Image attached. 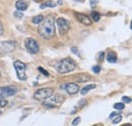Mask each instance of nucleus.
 I'll return each mask as SVG.
<instances>
[{
  "label": "nucleus",
  "instance_id": "1",
  "mask_svg": "<svg viewBox=\"0 0 132 126\" xmlns=\"http://www.w3.org/2000/svg\"><path fill=\"white\" fill-rule=\"evenodd\" d=\"M38 33L42 38L46 39V40H50V39L54 38V36H55L54 16L48 15V16H46V18L44 17V19L40 23V26L38 28Z\"/></svg>",
  "mask_w": 132,
  "mask_h": 126
},
{
  "label": "nucleus",
  "instance_id": "20",
  "mask_svg": "<svg viewBox=\"0 0 132 126\" xmlns=\"http://www.w3.org/2000/svg\"><path fill=\"white\" fill-rule=\"evenodd\" d=\"M114 117H115V118L112 117V119H113V123H114V124H117V123H119L121 120H122V116H121V115H120L119 113H118L117 115H115Z\"/></svg>",
  "mask_w": 132,
  "mask_h": 126
},
{
  "label": "nucleus",
  "instance_id": "16",
  "mask_svg": "<svg viewBox=\"0 0 132 126\" xmlns=\"http://www.w3.org/2000/svg\"><path fill=\"white\" fill-rule=\"evenodd\" d=\"M91 17L93 19V22L98 23L99 20H100V18H101V15H100V13L97 12V11H92L91 12Z\"/></svg>",
  "mask_w": 132,
  "mask_h": 126
},
{
  "label": "nucleus",
  "instance_id": "23",
  "mask_svg": "<svg viewBox=\"0 0 132 126\" xmlns=\"http://www.w3.org/2000/svg\"><path fill=\"white\" fill-rule=\"evenodd\" d=\"M93 71L95 72V73H99L101 71V66L100 65H96V66H94L93 67Z\"/></svg>",
  "mask_w": 132,
  "mask_h": 126
},
{
  "label": "nucleus",
  "instance_id": "10",
  "mask_svg": "<svg viewBox=\"0 0 132 126\" xmlns=\"http://www.w3.org/2000/svg\"><path fill=\"white\" fill-rule=\"evenodd\" d=\"M64 89L66 90V92H67L68 94H77L78 91H79L78 86L76 85V83H73V82H70V83L65 85Z\"/></svg>",
  "mask_w": 132,
  "mask_h": 126
},
{
  "label": "nucleus",
  "instance_id": "2",
  "mask_svg": "<svg viewBox=\"0 0 132 126\" xmlns=\"http://www.w3.org/2000/svg\"><path fill=\"white\" fill-rule=\"evenodd\" d=\"M75 67H76V63L71 58H64L55 65L57 72L60 73V74H65V73L71 72L75 69Z\"/></svg>",
  "mask_w": 132,
  "mask_h": 126
},
{
  "label": "nucleus",
  "instance_id": "6",
  "mask_svg": "<svg viewBox=\"0 0 132 126\" xmlns=\"http://www.w3.org/2000/svg\"><path fill=\"white\" fill-rule=\"evenodd\" d=\"M25 46H26V49L28 52L32 54H36L39 52V45L38 43L32 38H27L25 40Z\"/></svg>",
  "mask_w": 132,
  "mask_h": 126
},
{
  "label": "nucleus",
  "instance_id": "17",
  "mask_svg": "<svg viewBox=\"0 0 132 126\" xmlns=\"http://www.w3.org/2000/svg\"><path fill=\"white\" fill-rule=\"evenodd\" d=\"M97 86L96 85H90V86H86V87H84L82 90H81V94H82V96H83V94H87V93H89L91 90H93V89H95Z\"/></svg>",
  "mask_w": 132,
  "mask_h": 126
},
{
  "label": "nucleus",
  "instance_id": "8",
  "mask_svg": "<svg viewBox=\"0 0 132 126\" xmlns=\"http://www.w3.org/2000/svg\"><path fill=\"white\" fill-rule=\"evenodd\" d=\"M57 26L59 28V31H60V33L61 34H65V33H67V32L69 31L70 29V24L68 23V20H66L65 18H58L57 19Z\"/></svg>",
  "mask_w": 132,
  "mask_h": 126
},
{
  "label": "nucleus",
  "instance_id": "12",
  "mask_svg": "<svg viewBox=\"0 0 132 126\" xmlns=\"http://www.w3.org/2000/svg\"><path fill=\"white\" fill-rule=\"evenodd\" d=\"M15 7L17 10H19V11H25V10L28 9V4L26 1H24V0H17L16 3H15Z\"/></svg>",
  "mask_w": 132,
  "mask_h": 126
},
{
  "label": "nucleus",
  "instance_id": "22",
  "mask_svg": "<svg viewBox=\"0 0 132 126\" xmlns=\"http://www.w3.org/2000/svg\"><path fill=\"white\" fill-rule=\"evenodd\" d=\"M38 69H39V71H40V72H42V73H43L44 75H46V76H49V73H48V71H46V70L44 69L43 67H41V66H40V67H38Z\"/></svg>",
  "mask_w": 132,
  "mask_h": 126
},
{
  "label": "nucleus",
  "instance_id": "9",
  "mask_svg": "<svg viewBox=\"0 0 132 126\" xmlns=\"http://www.w3.org/2000/svg\"><path fill=\"white\" fill-rule=\"evenodd\" d=\"M64 100V98L63 97H61L59 94H55V97L50 101V102H46L45 104V106L46 107H49V108H53V107H57V106H59V105L62 103V101Z\"/></svg>",
  "mask_w": 132,
  "mask_h": 126
},
{
  "label": "nucleus",
  "instance_id": "13",
  "mask_svg": "<svg viewBox=\"0 0 132 126\" xmlns=\"http://www.w3.org/2000/svg\"><path fill=\"white\" fill-rule=\"evenodd\" d=\"M107 61L110 63H116L117 62V55L114 52H109L107 54Z\"/></svg>",
  "mask_w": 132,
  "mask_h": 126
},
{
  "label": "nucleus",
  "instance_id": "24",
  "mask_svg": "<svg viewBox=\"0 0 132 126\" xmlns=\"http://www.w3.org/2000/svg\"><path fill=\"white\" fill-rule=\"evenodd\" d=\"M122 102L129 104V103H131V98H129V97H123L122 98Z\"/></svg>",
  "mask_w": 132,
  "mask_h": 126
},
{
  "label": "nucleus",
  "instance_id": "7",
  "mask_svg": "<svg viewBox=\"0 0 132 126\" xmlns=\"http://www.w3.org/2000/svg\"><path fill=\"white\" fill-rule=\"evenodd\" d=\"M17 93V90L15 87L9 86V87H2L0 88V98H5V97H11Z\"/></svg>",
  "mask_w": 132,
  "mask_h": 126
},
{
  "label": "nucleus",
  "instance_id": "3",
  "mask_svg": "<svg viewBox=\"0 0 132 126\" xmlns=\"http://www.w3.org/2000/svg\"><path fill=\"white\" fill-rule=\"evenodd\" d=\"M54 94V90L52 88H44L38 90L34 94V99L40 102H45L46 100L50 99Z\"/></svg>",
  "mask_w": 132,
  "mask_h": 126
},
{
  "label": "nucleus",
  "instance_id": "29",
  "mask_svg": "<svg viewBox=\"0 0 132 126\" xmlns=\"http://www.w3.org/2000/svg\"><path fill=\"white\" fill-rule=\"evenodd\" d=\"M70 50L73 52L74 54H77V55H78V50H77V48H76V47H71Z\"/></svg>",
  "mask_w": 132,
  "mask_h": 126
},
{
  "label": "nucleus",
  "instance_id": "32",
  "mask_svg": "<svg viewBox=\"0 0 132 126\" xmlns=\"http://www.w3.org/2000/svg\"><path fill=\"white\" fill-rule=\"evenodd\" d=\"M117 114H118V112H113V113H112L111 115H110V118H111V119H112V117H114V116H115V115H117Z\"/></svg>",
  "mask_w": 132,
  "mask_h": 126
},
{
  "label": "nucleus",
  "instance_id": "15",
  "mask_svg": "<svg viewBox=\"0 0 132 126\" xmlns=\"http://www.w3.org/2000/svg\"><path fill=\"white\" fill-rule=\"evenodd\" d=\"M91 79V76L89 74H80L79 76H77V78H76V80H77L78 82H83V81H87Z\"/></svg>",
  "mask_w": 132,
  "mask_h": 126
},
{
  "label": "nucleus",
  "instance_id": "19",
  "mask_svg": "<svg viewBox=\"0 0 132 126\" xmlns=\"http://www.w3.org/2000/svg\"><path fill=\"white\" fill-rule=\"evenodd\" d=\"M114 108H115L116 110H119V111H121V110H124V108H125V105H124L123 103H116V104L114 105Z\"/></svg>",
  "mask_w": 132,
  "mask_h": 126
},
{
  "label": "nucleus",
  "instance_id": "27",
  "mask_svg": "<svg viewBox=\"0 0 132 126\" xmlns=\"http://www.w3.org/2000/svg\"><path fill=\"white\" fill-rule=\"evenodd\" d=\"M104 52H101V53H99V57H98V60L99 61H103L104 60Z\"/></svg>",
  "mask_w": 132,
  "mask_h": 126
},
{
  "label": "nucleus",
  "instance_id": "30",
  "mask_svg": "<svg viewBox=\"0 0 132 126\" xmlns=\"http://www.w3.org/2000/svg\"><path fill=\"white\" fill-rule=\"evenodd\" d=\"M98 3V0H91V6L92 7H95Z\"/></svg>",
  "mask_w": 132,
  "mask_h": 126
},
{
  "label": "nucleus",
  "instance_id": "33",
  "mask_svg": "<svg viewBox=\"0 0 132 126\" xmlns=\"http://www.w3.org/2000/svg\"><path fill=\"white\" fill-rule=\"evenodd\" d=\"M0 115H1V111H0Z\"/></svg>",
  "mask_w": 132,
  "mask_h": 126
},
{
  "label": "nucleus",
  "instance_id": "26",
  "mask_svg": "<svg viewBox=\"0 0 132 126\" xmlns=\"http://www.w3.org/2000/svg\"><path fill=\"white\" fill-rule=\"evenodd\" d=\"M14 16H16L17 18H21L24 16V13H21V11H15L14 12Z\"/></svg>",
  "mask_w": 132,
  "mask_h": 126
},
{
  "label": "nucleus",
  "instance_id": "18",
  "mask_svg": "<svg viewBox=\"0 0 132 126\" xmlns=\"http://www.w3.org/2000/svg\"><path fill=\"white\" fill-rule=\"evenodd\" d=\"M43 19H44V16L42 14H39V15H37V16H35L34 18H33V23H34L35 25H39Z\"/></svg>",
  "mask_w": 132,
  "mask_h": 126
},
{
  "label": "nucleus",
  "instance_id": "5",
  "mask_svg": "<svg viewBox=\"0 0 132 126\" xmlns=\"http://www.w3.org/2000/svg\"><path fill=\"white\" fill-rule=\"evenodd\" d=\"M13 66L15 68L18 79L26 80L27 79V74H26V64H25V63H23L19 60H15L13 62Z\"/></svg>",
  "mask_w": 132,
  "mask_h": 126
},
{
  "label": "nucleus",
  "instance_id": "21",
  "mask_svg": "<svg viewBox=\"0 0 132 126\" xmlns=\"http://www.w3.org/2000/svg\"><path fill=\"white\" fill-rule=\"evenodd\" d=\"M7 101L5 100V99H3V98H0V108H3V107H5L6 105H7Z\"/></svg>",
  "mask_w": 132,
  "mask_h": 126
},
{
  "label": "nucleus",
  "instance_id": "14",
  "mask_svg": "<svg viewBox=\"0 0 132 126\" xmlns=\"http://www.w3.org/2000/svg\"><path fill=\"white\" fill-rule=\"evenodd\" d=\"M54 6H56L55 2H53L52 0H48V1L42 3V5H41L40 7H41L42 9H44V8H47V7H54Z\"/></svg>",
  "mask_w": 132,
  "mask_h": 126
},
{
  "label": "nucleus",
  "instance_id": "4",
  "mask_svg": "<svg viewBox=\"0 0 132 126\" xmlns=\"http://www.w3.org/2000/svg\"><path fill=\"white\" fill-rule=\"evenodd\" d=\"M16 48V43L12 41L0 42V55H5L7 53L14 51Z\"/></svg>",
  "mask_w": 132,
  "mask_h": 126
},
{
  "label": "nucleus",
  "instance_id": "28",
  "mask_svg": "<svg viewBox=\"0 0 132 126\" xmlns=\"http://www.w3.org/2000/svg\"><path fill=\"white\" fill-rule=\"evenodd\" d=\"M4 33V30H3V26H2V23L1 20H0V36H2Z\"/></svg>",
  "mask_w": 132,
  "mask_h": 126
},
{
  "label": "nucleus",
  "instance_id": "11",
  "mask_svg": "<svg viewBox=\"0 0 132 126\" xmlns=\"http://www.w3.org/2000/svg\"><path fill=\"white\" fill-rule=\"evenodd\" d=\"M75 14H76V17L78 18L79 22L82 23L83 25H85V26H91L93 24L92 19L89 16H87V15H85L83 13H75Z\"/></svg>",
  "mask_w": 132,
  "mask_h": 126
},
{
  "label": "nucleus",
  "instance_id": "31",
  "mask_svg": "<svg viewBox=\"0 0 132 126\" xmlns=\"http://www.w3.org/2000/svg\"><path fill=\"white\" fill-rule=\"evenodd\" d=\"M85 104H86V101L85 100H80L79 101V107H83Z\"/></svg>",
  "mask_w": 132,
  "mask_h": 126
},
{
  "label": "nucleus",
  "instance_id": "25",
  "mask_svg": "<svg viewBox=\"0 0 132 126\" xmlns=\"http://www.w3.org/2000/svg\"><path fill=\"white\" fill-rule=\"evenodd\" d=\"M79 122H80V117H76L72 121V125H77V124H79Z\"/></svg>",
  "mask_w": 132,
  "mask_h": 126
}]
</instances>
